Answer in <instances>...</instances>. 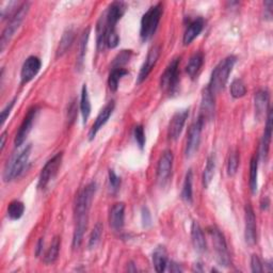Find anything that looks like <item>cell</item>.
Returning a JSON list of instances; mask_svg holds the SVG:
<instances>
[{
  "mask_svg": "<svg viewBox=\"0 0 273 273\" xmlns=\"http://www.w3.org/2000/svg\"><path fill=\"white\" fill-rule=\"evenodd\" d=\"M237 58L235 56H228L214 69L211 81H209V85L207 87L214 95L220 93L225 88L229 74L232 73Z\"/></svg>",
  "mask_w": 273,
  "mask_h": 273,
  "instance_id": "obj_1",
  "label": "cell"
},
{
  "mask_svg": "<svg viewBox=\"0 0 273 273\" xmlns=\"http://www.w3.org/2000/svg\"><path fill=\"white\" fill-rule=\"evenodd\" d=\"M162 12H163L162 5L157 4L151 7L148 11L143 14L140 29V37L143 42L151 40L155 35L157 28H158Z\"/></svg>",
  "mask_w": 273,
  "mask_h": 273,
  "instance_id": "obj_2",
  "label": "cell"
},
{
  "mask_svg": "<svg viewBox=\"0 0 273 273\" xmlns=\"http://www.w3.org/2000/svg\"><path fill=\"white\" fill-rule=\"evenodd\" d=\"M30 153H31V144H28L18 155L13 156L12 159L8 161L5 172H4L5 182L12 181L24 172V169L26 167L29 160Z\"/></svg>",
  "mask_w": 273,
  "mask_h": 273,
  "instance_id": "obj_3",
  "label": "cell"
},
{
  "mask_svg": "<svg viewBox=\"0 0 273 273\" xmlns=\"http://www.w3.org/2000/svg\"><path fill=\"white\" fill-rule=\"evenodd\" d=\"M180 62L181 58H175L161 75L160 87L163 92L169 95H173L178 89L180 83Z\"/></svg>",
  "mask_w": 273,
  "mask_h": 273,
  "instance_id": "obj_4",
  "label": "cell"
},
{
  "mask_svg": "<svg viewBox=\"0 0 273 273\" xmlns=\"http://www.w3.org/2000/svg\"><path fill=\"white\" fill-rule=\"evenodd\" d=\"M29 10V3H24L19 9L16 11V13L10 19L8 26L5 28L2 39H0V50L4 51L6 46L9 44V42L14 37L15 32L18 30V28L24 22V19L28 13Z\"/></svg>",
  "mask_w": 273,
  "mask_h": 273,
  "instance_id": "obj_5",
  "label": "cell"
},
{
  "mask_svg": "<svg viewBox=\"0 0 273 273\" xmlns=\"http://www.w3.org/2000/svg\"><path fill=\"white\" fill-rule=\"evenodd\" d=\"M208 233L212 237L213 245H214V248L216 251L217 260L219 262V265L228 267L230 264H232V261H230L229 253H228V250H227V245H226V241H225L223 234L220 232V229H218L215 226L209 227Z\"/></svg>",
  "mask_w": 273,
  "mask_h": 273,
  "instance_id": "obj_6",
  "label": "cell"
},
{
  "mask_svg": "<svg viewBox=\"0 0 273 273\" xmlns=\"http://www.w3.org/2000/svg\"><path fill=\"white\" fill-rule=\"evenodd\" d=\"M62 158H63V153H58L45 163L39 177L38 188L41 189V190L45 189L50 184V182L56 177L62 163Z\"/></svg>",
  "mask_w": 273,
  "mask_h": 273,
  "instance_id": "obj_7",
  "label": "cell"
},
{
  "mask_svg": "<svg viewBox=\"0 0 273 273\" xmlns=\"http://www.w3.org/2000/svg\"><path fill=\"white\" fill-rule=\"evenodd\" d=\"M96 192V184L90 183L79 193L75 203V217H89L93 197Z\"/></svg>",
  "mask_w": 273,
  "mask_h": 273,
  "instance_id": "obj_8",
  "label": "cell"
},
{
  "mask_svg": "<svg viewBox=\"0 0 273 273\" xmlns=\"http://www.w3.org/2000/svg\"><path fill=\"white\" fill-rule=\"evenodd\" d=\"M203 125H204V123L199 119H197L191 125L190 129H189L187 144H186V151H185L187 158H191V157L194 156V154L198 150L199 143H201V133H202Z\"/></svg>",
  "mask_w": 273,
  "mask_h": 273,
  "instance_id": "obj_9",
  "label": "cell"
},
{
  "mask_svg": "<svg viewBox=\"0 0 273 273\" xmlns=\"http://www.w3.org/2000/svg\"><path fill=\"white\" fill-rule=\"evenodd\" d=\"M126 11V5L121 2H115L112 3L108 10L103 16L101 19L104 20L105 27L107 29H115L119 20L122 18Z\"/></svg>",
  "mask_w": 273,
  "mask_h": 273,
  "instance_id": "obj_10",
  "label": "cell"
},
{
  "mask_svg": "<svg viewBox=\"0 0 273 273\" xmlns=\"http://www.w3.org/2000/svg\"><path fill=\"white\" fill-rule=\"evenodd\" d=\"M38 111H39V109L37 107L31 108L28 111V113L25 117L22 125H20V127H19V129L16 133V136H15L14 143H15L16 148H19V146L26 141L28 134L30 133L31 129H32V126H33V123L36 121Z\"/></svg>",
  "mask_w": 273,
  "mask_h": 273,
  "instance_id": "obj_11",
  "label": "cell"
},
{
  "mask_svg": "<svg viewBox=\"0 0 273 273\" xmlns=\"http://www.w3.org/2000/svg\"><path fill=\"white\" fill-rule=\"evenodd\" d=\"M173 153L171 151H164L161 155L158 165H157V180L161 184L164 185L172 172L173 166Z\"/></svg>",
  "mask_w": 273,
  "mask_h": 273,
  "instance_id": "obj_12",
  "label": "cell"
},
{
  "mask_svg": "<svg viewBox=\"0 0 273 273\" xmlns=\"http://www.w3.org/2000/svg\"><path fill=\"white\" fill-rule=\"evenodd\" d=\"M188 117H189V109L177 111L173 115V118L171 119L169 124V131H167V135H169L170 140L176 141L180 138Z\"/></svg>",
  "mask_w": 273,
  "mask_h": 273,
  "instance_id": "obj_13",
  "label": "cell"
},
{
  "mask_svg": "<svg viewBox=\"0 0 273 273\" xmlns=\"http://www.w3.org/2000/svg\"><path fill=\"white\" fill-rule=\"evenodd\" d=\"M246 228H245V239L249 246H254L257 240V230H256V218L254 211L250 205L246 207Z\"/></svg>",
  "mask_w": 273,
  "mask_h": 273,
  "instance_id": "obj_14",
  "label": "cell"
},
{
  "mask_svg": "<svg viewBox=\"0 0 273 273\" xmlns=\"http://www.w3.org/2000/svg\"><path fill=\"white\" fill-rule=\"evenodd\" d=\"M160 51H161V49H160V46H158V45L152 47V49L149 51L148 57H146L143 65L140 70L138 79H136V83H138V85L139 83L143 82L146 78L149 77V75L151 74V72L153 71L154 66L156 65L157 61H158V59H159Z\"/></svg>",
  "mask_w": 273,
  "mask_h": 273,
  "instance_id": "obj_15",
  "label": "cell"
},
{
  "mask_svg": "<svg viewBox=\"0 0 273 273\" xmlns=\"http://www.w3.org/2000/svg\"><path fill=\"white\" fill-rule=\"evenodd\" d=\"M199 117L198 119L203 123L211 121L214 118L215 114V95L206 88L203 91L202 95V103H201V109H199Z\"/></svg>",
  "mask_w": 273,
  "mask_h": 273,
  "instance_id": "obj_16",
  "label": "cell"
},
{
  "mask_svg": "<svg viewBox=\"0 0 273 273\" xmlns=\"http://www.w3.org/2000/svg\"><path fill=\"white\" fill-rule=\"evenodd\" d=\"M42 66V62L38 57L31 56L26 59L20 71V79L22 83H27L32 80L40 72Z\"/></svg>",
  "mask_w": 273,
  "mask_h": 273,
  "instance_id": "obj_17",
  "label": "cell"
},
{
  "mask_svg": "<svg viewBox=\"0 0 273 273\" xmlns=\"http://www.w3.org/2000/svg\"><path fill=\"white\" fill-rule=\"evenodd\" d=\"M114 107H115L114 100H111L100 110V112L98 113L95 122H94V124L92 125V128L90 129L89 140H93L94 138H95V135L97 134L99 129L103 127L105 124L108 122L109 118L111 117V114H112V112L114 110Z\"/></svg>",
  "mask_w": 273,
  "mask_h": 273,
  "instance_id": "obj_18",
  "label": "cell"
},
{
  "mask_svg": "<svg viewBox=\"0 0 273 273\" xmlns=\"http://www.w3.org/2000/svg\"><path fill=\"white\" fill-rule=\"evenodd\" d=\"M125 219V205L123 203L114 204L110 211L109 223L114 230H121L124 226Z\"/></svg>",
  "mask_w": 273,
  "mask_h": 273,
  "instance_id": "obj_19",
  "label": "cell"
},
{
  "mask_svg": "<svg viewBox=\"0 0 273 273\" xmlns=\"http://www.w3.org/2000/svg\"><path fill=\"white\" fill-rule=\"evenodd\" d=\"M204 29V19L197 17L188 25L184 35V45H189L191 42L199 36Z\"/></svg>",
  "mask_w": 273,
  "mask_h": 273,
  "instance_id": "obj_20",
  "label": "cell"
},
{
  "mask_svg": "<svg viewBox=\"0 0 273 273\" xmlns=\"http://www.w3.org/2000/svg\"><path fill=\"white\" fill-rule=\"evenodd\" d=\"M255 114L257 120L265 117L269 109V93L267 90H260L255 94Z\"/></svg>",
  "mask_w": 273,
  "mask_h": 273,
  "instance_id": "obj_21",
  "label": "cell"
},
{
  "mask_svg": "<svg viewBox=\"0 0 273 273\" xmlns=\"http://www.w3.org/2000/svg\"><path fill=\"white\" fill-rule=\"evenodd\" d=\"M272 112L271 110L268 111V117H267V122H266V128L264 131V135H262V139L260 142V153L259 157L260 158H266L269 148H270V142H271V135H272Z\"/></svg>",
  "mask_w": 273,
  "mask_h": 273,
  "instance_id": "obj_22",
  "label": "cell"
},
{
  "mask_svg": "<svg viewBox=\"0 0 273 273\" xmlns=\"http://www.w3.org/2000/svg\"><path fill=\"white\" fill-rule=\"evenodd\" d=\"M191 238H192V244L196 252L198 253H204L207 249L206 246V240L205 236L203 233V229L199 226L197 222H193L191 226Z\"/></svg>",
  "mask_w": 273,
  "mask_h": 273,
  "instance_id": "obj_23",
  "label": "cell"
},
{
  "mask_svg": "<svg viewBox=\"0 0 273 273\" xmlns=\"http://www.w3.org/2000/svg\"><path fill=\"white\" fill-rule=\"evenodd\" d=\"M153 265L157 272H163L167 266V254L165 248L160 246L156 248L153 253Z\"/></svg>",
  "mask_w": 273,
  "mask_h": 273,
  "instance_id": "obj_24",
  "label": "cell"
},
{
  "mask_svg": "<svg viewBox=\"0 0 273 273\" xmlns=\"http://www.w3.org/2000/svg\"><path fill=\"white\" fill-rule=\"evenodd\" d=\"M80 112H81V115H82L83 124H86L88 122L90 114H91V103H90V97H89L88 87H87L86 83L82 86V89H81Z\"/></svg>",
  "mask_w": 273,
  "mask_h": 273,
  "instance_id": "obj_25",
  "label": "cell"
},
{
  "mask_svg": "<svg viewBox=\"0 0 273 273\" xmlns=\"http://www.w3.org/2000/svg\"><path fill=\"white\" fill-rule=\"evenodd\" d=\"M203 62H204V57L201 52H196V54H194L190 58V60H189L188 64L186 66V71L188 73V75L190 76L191 78H194L195 75L198 73L199 69L202 67Z\"/></svg>",
  "mask_w": 273,
  "mask_h": 273,
  "instance_id": "obj_26",
  "label": "cell"
},
{
  "mask_svg": "<svg viewBox=\"0 0 273 273\" xmlns=\"http://www.w3.org/2000/svg\"><path fill=\"white\" fill-rule=\"evenodd\" d=\"M127 74H128V71H126L125 69H112L109 74V78H108L109 89L112 92L117 91L121 79Z\"/></svg>",
  "mask_w": 273,
  "mask_h": 273,
  "instance_id": "obj_27",
  "label": "cell"
},
{
  "mask_svg": "<svg viewBox=\"0 0 273 273\" xmlns=\"http://www.w3.org/2000/svg\"><path fill=\"white\" fill-rule=\"evenodd\" d=\"M192 171L189 170L186 174L185 177V182L183 186V191H182V198L183 201L186 202L187 204H191L192 203Z\"/></svg>",
  "mask_w": 273,
  "mask_h": 273,
  "instance_id": "obj_28",
  "label": "cell"
},
{
  "mask_svg": "<svg viewBox=\"0 0 273 273\" xmlns=\"http://www.w3.org/2000/svg\"><path fill=\"white\" fill-rule=\"evenodd\" d=\"M257 178H258V156H254L250 163V188L253 194L257 191Z\"/></svg>",
  "mask_w": 273,
  "mask_h": 273,
  "instance_id": "obj_29",
  "label": "cell"
},
{
  "mask_svg": "<svg viewBox=\"0 0 273 273\" xmlns=\"http://www.w3.org/2000/svg\"><path fill=\"white\" fill-rule=\"evenodd\" d=\"M73 41H74V31L73 29H67L62 36V39L60 41V44L57 50V57H61L65 54V52L70 49Z\"/></svg>",
  "mask_w": 273,
  "mask_h": 273,
  "instance_id": "obj_30",
  "label": "cell"
},
{
  "mask_svg": "<svg viewBox=\"0 0 273 273\" xmlns=\"http://www.w3.org/2000/svg\"><path fill=\"white\" fill-rule=\"evenodd\" d=\"M215 170H216V157L215 155H211L208 157L207 163L204 169V174H203V184L204 187L207 188L209 185H211L213 177L215 175Z\"/></svg>",
  "mask_w": 273,
  "mask_h": 273,
  "instance_id": "obj_31",
  "label": "cell"
},
{
  "mask_svg": "<svg viewBox=\"0 0 273 273\" xmlns=\"http://www.w3.org/2000/svg\"><path fill=\"white\" fill-rule=\"evenodd\" d=\"M60 246H61V239L60 237L57 236L54 238V240H52V243L44 256V261L46 262V264H51V262L56 261L59 255Z\"/></svg>",
  "mask_w": 273,
  "mask_h": 273,
  "instance_id": "obj_32",
  "label": "cell"
},
{
  "mask_svg": "<svg viewBox=\"0 0 273 273\" xmlns=\"http://www.w3.org/2000/svg\"><path fill=\"white\" fill-rule=\"evenodd\" d=\"M25 212V205L23 202L12 201L8 206V217L11 220H18L23 217Z\"/></svg>",
  "mask_w": 273,
  "mask_h": 273,
  "instance_id": "obj_33",
  "label": "cell"
},
{
  "mask_svg": "<svg viewBox=\"0 0 273 273\" xmlns=\"http://www.w3.org/2000/svg\"><path fill=\"white\" fill-rule=\"evenodd\" d=\"M89 37H90V29L88 28L85 32H83L80 40V44H79V52L77 57V66L79 70H81L82 64H83V60H85V57H86V52H87L86 50H87Z\"/></svg>",
  "mask_w": 273,
  "mask_h": 273,
  "instance_id": "obj_34",
  "label": "cell"
},
{
  "mask_svg": "<svg viewBox=\"0 0 273 273\" xmlns=\"http://www.w3.org/2000/svg\"><path fill=\"white\" fill-rule=\"evenodd\" d=\"M247 94V88L241 79H235L230 85V95L234 98H241Z\"/></svg>",
  "mask_w": 273,
  "mask_h": 273,
  "instance_id": "obj_35",
  "label": "cell"
},
{
  "mask_svg": "<svg viewBox=\"0 0 273 273\" xmlns=\"http://www.w3.org/2000/svg\"><path fill=\"white\" fill-rule=\"evenodd\" d=\"M131 56V50H122L120 54L114 58L112 63V69H124L127 64Z\"/></svg>",
  "mask_w": 273,
  "mask_h": 273,
  "instance_id": "obj_36",
  "label": "cell"
},
{
  "mask_svg": "<svg viewBox=\"0 0 273 273\" xmlns=\"http://www.w3.org/2000/svg\"><path fill=\"white\" fill-rule=\"evenodd\" d=\"M103 234V225L100 223H97L94 226L92 233L89 238V249H94L96 248V246L99 244L100 238Z\"/></svg>",
  "mask_w": 273,
  "mask_h": 273,
  "instance_id": "obj_37",
  "label": "cell"
},
{
  "mask_svg": "<svg viewBox=\"0 0 273 273\" xmlns=\"http://www.w3.org/2000/svg\"><path fill=\"white\" fill-rule=\"evenodd\" d=\"M238 166H239V154L237 151H235L229 155L227 163V174L229 176H234L237 173Z\"/></svg>",
  "mask_w": 273,
  "mask_h": 273,
  "instance_id": "obj_38",
  "label": "cell"
},
{
  "mask_svg": "<svg viewBox=\"0 0 273 273\" xmlns=\"http://www.w3.org/2000/svg\"><path fill=\"white\" fill-rule=\"evenodd\" d=\"M133 136L134 139L136 141V143H138V146L140 148V150H143L144 146H145V133H144V128L142 125H138L134 127V130H133Z\"/></svg>",
  "mask_w": 273,
  "mask_h": 273,
  "instance_id": "obj_39",
  "label": "cell"
},
{
  "mask_svg": "<svg viewBox=\"0 0 273 273\" xmlns=\"http://www.w3.org/2000/svg\"><path fill=\"white\" fill-rule=\"evenodd\" d=\"M109 185H110V190L112 193L118 192V190L121 187V178L115 174L113 170H109Z\"/></svg>",
  "mask_w": 273,
  "mask_h": 273,
  "instance_id": "obj_40",
  "label": "cell"
},
{
  "mask_svg": "<svg viewBox=\"0 0 273 273\" xmlns=\"http://www.w3.org/2000/svg\"><path fill=\"white\" fill-rule=\"evenodd\" d=\"M141 221H142V225L143 227H150L152 225V216L150 211L146 207L142 208L141 212Z\"/></svg>",
  "mask_w": 273,
  "mask_h": 273,
  "instance_id": "obj_41",
  "label": "cell"
},
{
  "mask_svg": "<svg viewBox=\"0 0 273 273\" xmlns=\"http://www.w3.org/2000/svg\"><path fill=\"white\" fill-rule=\"evenodd\" d=\"M16 100H17V98L15 97L12 101H10V103L7 105V106H6V108L2 111V118H0V120H2V125L5 124V122H6V120L8 119V117L10 115V113H11V111H12V109H13V107H14V105H15Z\"/></svg>",
  "mask_w": 273,
  "mask_h": 273,
  "instance_id": "obj_42",
  "label": "cell"
},
{
  "mask_svg": "<svg viewBox=\"0 0 273 273\" xmlns=\"http://www.w3.org/2000/svg\"><path fill=\"white\" fill-rule=\"evenodd\" d=\"M251 268H252V271L255 272V273H260L264 271V269H262V265H261V261L259 259V257L257 255H252L251 257Z\"/></svg>",
  "mask_w": 273,
  "mask_h": 273,
  "instance_id": "obj_43",
  "label": "cell"
},
{
  "mask_svg": "<svg viewBox=\"0 0 273 273\" xmlns=\"http://www.w3.org/2000/svg\"><path fill=\"white\" fill-rule=\"evenodd\" d=\"M169 265H170L169 270H170L171 272H182V271H183V269L180 267V265H177L176 262H174V261H171Z\"/></svg>",
  "mask_w": 273,
  "mask_h": 273,
  "instance_id": "obj_44",
  "label": "cell"
},
{
  "mask_svg": "<svg viewBox=\"0 0 273 273\" xmlns=\"http://www.w3.org/2000/svg\"><path fill=\"white\" fill-rule=\"evenodd\" d=\"M42 247H43V239H40L39 241V244H38V247H37V255L39 256L40 253H41V251H42Z\"/></svg>",
  "mask_w": 273,
  "mask_h": 273,
  "instance_id": "obj_45",
  "label": "cell"
},
{
  "mask_svg": "<svg viewBox=\"0 0 273 273\" xmlns=\"http://www.w3.org/2000/svg\"><path fill=\"white\" fill-rule=\"evenodd\" d=\"M5 144H6V132H4L2 134V151L4 150L5 148Z\"/></svg>",
  "mask_w": 273,
  "mask_h": 273,
  "instance_id": "obj_46",
  "label": "cell"
},
{
  "mask_svg": "<svg viewBox=\"0 0 273 273\" xmlns=\"http://www.w3.org/2000/svg\"><path fill=\"white\" fill-rule=\"evenodd\" d=\"M268 207H269V201L268 198H266V202L261 203V209H268Z\"/></svg>",
  "mask_w": 273,
  "mask_h": 273,
  "instance_id": "obj_47",
  "label": "cell"
}]
</instances>
